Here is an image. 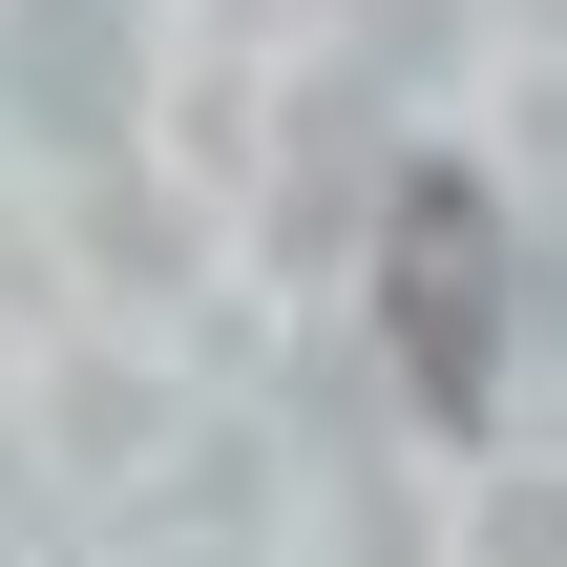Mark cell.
Wrapping results in <instances>:
<instances>
[{
  "label": "cell",
  "mask_w": 567,
  "mask_h": 567,
  "mask_svg": "<svg viewBox=\"0 0 567 567\" xmlns=\"http://www.w3.org/2000/svg\"><path fill=\"white\" fill-rule=\"evenodd\" d=\"M379 337H400L421 421L505 400V189L484 168H400V210H379Z\"/></svg>",
  "instance_id": "obj_1"
}]
</instances>
